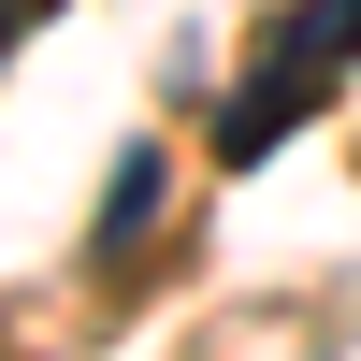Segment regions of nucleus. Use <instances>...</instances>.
<instances>
[{
	"label": "nucleus",
	"instance_id": "obj_1",
	"mask_svg": "<svg viewBox=\"0 0 361 361\" xmlns=\"http://www.w3.org/2000/svg\"><path fill=\"white\" fill-rule=\"evenodd\" d=\"M347 73H361V0H289L275 44H260V73L217 102V159H231V173H260V159H275V145L304 130Z\"/></svg>",
	"mask_w": 361,
	"mask_h": 361
},
{
	"label": "nucleus",
	"instance_id": "obj_2",
	"mask_svg": "<svg viewBox=\"0 0 361 361\" xmlns=\"http://www.w3.org/2000/svg\"><path fill=\"white\" fill-rule=\"evenodd\" d=\"M159 188H173L159 145H130V159H116V188H102V217H87V260H116L130 231H159Z\"/></svg>",
	"mask_w": 361,
	"mask_h": 361
},
{
	"label": "nucleus",
	"instance_id": "obj_3",
	"mask_svg": "<svg viewBox=\"0 0 361 361\" xmlns=\"http://www.w3.org/2000/svg\"><path fill=\"white\" fill-rule=\"evenodd\" d=\"M44 15H58V0H0V58H15L29 29H44Z\"/></svg>",
	"mask_w": 361,
	"mask_h": 361
}]
</instances>
